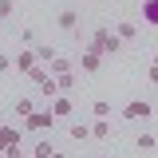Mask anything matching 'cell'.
Masks as SVG:
<instances>
[{"instance_id": "obj_1", "label": "cell", "mask_w": 158, "mask_h": 158, "mask_svg": "<svg viewBox=\"0 0 158 158\" xmlns=\"http://www.w3.org/2000/svg\"><path fill=\"white\" fill-rule=\"evenodd\" d=\"M87 48H95L99 56H118V52H123V40H118L115 32H111V28H95V32H91V44H87Z\"/></svg>"}, {"instance_id": "obj_2", "label": "cell", "mask_w": 158, "mask_h": 158, "mask_svg": "<svg viewBox=\"0 0 158 158\" xmlns=\"http://www.w3.org/2000/svg\"><path fill=\"white\" fill-rule=\"evenodd\" d=\"M24 127H28V131H40V135H44V131H52V127H56V115H52V107H48V103H44V107H36L32 115L24 118Z\"/></svg>"}, {"instance_id": "obj_3", "label": "cell", "mask_w": 158, "mask_h": 158, "mask_svg": "<svg viewBox=\"0 0 158 158\" xmlns=\"http://www.w3.org/2000/svg\"><path fill=\"white\" fill-rule=\"evenodd\" d=\"M56 24H59V32H79V8H59Z\"/></svg>"}, {"instance_id": "obj_4", "label": "cell", "mask_w": 158, "mask_h": 158, "mask_svg": "<svg viewBox=\"0 0 158 158\" xmlns=\"http://www.w3.org/2000/svg\"><path fill=\"white\" fill-rule=\"evenodd\" d=\"M79 67H83L87 75H95L99 67H103V56H99L95 48H83V52H79Z\"/></svg>"}, {"instance_id": "obj_5", "label": "cell", "mask_w": 158, "mask_h": 158, "mask_svg": "<svg viewBox=\"0 0 158 158\" xmlns=\"http://www.w3.org/2000/svg\"><path fill=\"white\" fill-rule=\"evenodd\" d=\"M48 107H52V115H56V118H67L71 111H75V103L67 99V91H59L56 99H48Z\"/></svg>"}, {"instance_id": "obj_6", "label": "cell", "mask_w": 158, "mask_h": 158, "mask_svg": "<svg viewBox=\"0 0 158 158\" xmlns=\"http://www.w3.org/2000/svg\"><path fill=\"white\" fill-rule=\"evenodd\" d=\"M123 118H142V123H146V118H150V103H146V99H131V103L123 107Z\"/></svg>"}, {"instance_id": "obj_7", "label": "cell", "mask_w": 158, "mask_h": 158, "mask_svg": "<svg viewBox=\"0 0 158 158\" xmlns=\"http://www.w3.org/2000/svg\"><path fill=\"white\" fill-rule=\"evenodd\" d=\"M40 67V59H36V52L32 48H24V52H16V71H24V75H32Z\"/></svg>"}, {"instance_id": "obj_8", "label": "cell", "mask_w": 158, "mask_h": 158, "mask_svg": "<svg viewBox=\"0 0 158 158\" xmlns=\"http://www.w3.org/2000/svg\"><path fill=\"white\" fill-rule=\"evenodd\" d=\"M111 135H115V131H111V118H95V123H91V138H95V142H107Z\"/></svg>"}, {"instance_id": "obj_9", "label": "cell", "mask_w": 158, "mask_h": 158, "mask_svg": "<svg viewBox=\"0 0 158 158\" xmlns=\"http://www.w3.org/2000/svg\"><path fill=\"white\" fill-rule=\"evenodd\" d=\"M32 52H36V59H40V63H48V67H52V63H56V59H59V52H56V48H52V44H36Z\"/></svg>"}, {"instance_id": "obj_10", "label": "cell", "mask_w": 158, "mask_h": 158, "mask_svg": "<svg viewBox=\"0 0 158 158\" xmlns=\"http://www.w3.org/2000/svg\"><path fill=\"white\" fill-rule=\"evenodd\" d=\"M115 36L123 40V44H131V40L138 36V24H135V20H123V24H118V28H115Z\"/></svg>"}, {"instance_id": "obj_11", "label": "cell", "mask_w": 158, "mask_h": 158, "mask_svg": "<svg viewBox=\"0 0 158 158\" xmlns=\"http://www.w3.org/2000/svg\"><path fill=\"white\" fill-rule=\"evenodd\" d=\"M32 111H36V99H20V95H16V103H12V115H16V118H28Z\"/></svg>"}, {"instance_id": "obj_12", "label": "cell", "mask_w": 158, "mask_h": 158, "mask_svg": "<svg viewBox=\"0 0 158 158\" xmlns=\"http://www.w3.org/2000/svg\"><path fill=\"white\" fill-rule=\"evenodd\" d=\"M142 24L158 28V0H142Z\"/></svg>"}, {"instance_id": "obj_13", "label": "cell", "mask_w": 158, "mask_h": 158, "mask_svg": "<svg viewBox=\"0 0 158 158\" xmlns=\"http://www.w3.org/2000/svg\"><path fill=\"white\" fill-rule=\"evenodd\" d=\"M48 71H52V75L59 79V75H67V71H75V63H71V59H63V56H59L56 63H52V67H48Z\"/></svg>"}, {"instance_id": "obj_14", "label": "cell", "mask_w": 158, "mask_h": 158, "mask_svg": "<svg viewBox=\"0 0 158 158\" xmlns=\"http://www.w3.org/2000/svg\"><path fill=\"white\" fill-rule=\"evenodd\" d=\"M32 154H40V158H52V154H56V146H52V138L44 135V138L36 142V146H32Z\"/></svg>"}, {"instance_id": "obj_15", "label": "cell", "mask_w": 158, "mask_h": 158, "mask_svg": "<svg viewBox=\"0 0 158 158\" xmlns=\"http://www.w3.org/2000/svg\"><path fill=\"white\" fill-rule=\"evenodd\" d=\"M154 146H158V138L150 135V131H142V135H138V150H142V154H150Z\"/></svg>"}, {"instance_id": "obj_16", "label": "cell", "mask_w": 158, "mask_h": 158, "mask_svg": "<svg viewBox=\"0 0 158 158\" xmlns=\"http://www.w3.org/2000/svg\"><path fill=\"white\" fill-rule=\"evenodd\" d=\"M67 135H71V142H87V138H91V127H83V123H75V127H71Z\"/></svg>"}, {"instance_id": "obj_17", "label": "cell", "mask_w": 158, "mask_h": 158, "mask_svg": "<svg viewBox=\"0 0 158 158\" xmlns=\"http://www.w3.org/2000/svg\"><path fill=\"white\" fill-rule=\"evenodd\" d=\"M91 111H95V118H111V103H107V99H95Z\"/></svg>"}, {"instance_id": "obj_18", "label": "cell", "mask_w": 158, "mask_h": 158, "mask_svg": "<svg viewBox=\"0 0 158 158\" xmlns=\"http://www.w3.org/2000/svg\"><path fill=\"white\" fill-rule=\"evenodd\" d=\"M75 87V71H67V75H59V91H71Z\"/></svg>"}, {"instance_id": "obj_19", "label": "cell", "mask_w": 158, "mask_h": 158, "mask_svg": "<svg viewBox=\"0 0 158 158\" xmlns=\"http://www.w3.org/2000/svg\"><path fill=\"white\" fill-rule=\"evenodd\" d=\"M4 71H12V56H8V52H0V75H4Z\"/></svg>"}, {"instance_id": "obj_20", "label": "cell", "mask_w": 158, "mask_h": 158, "mask_svg": "<svg viewBox=\"0 0 158 158\" xmlns=\"http://www.w3.org/2000/svg\"><path fill=\"white\" fill-rule=\"evenodd\" d=\"M12 8H16V4H12V0H0V16H4V20L12 16Z\"/></svg>"}, {"instance_id": "obj_21", "label": "cell", "mask_w": 158, "mask_h": 158, "mask_svg": "<svg viewBox=\"0 0 158 158\" xmlns=\"http://www.w3.org/2000/svg\"><path fill=\"white\" fill-rule=\"evenodd\" d=\"M4 158H24V150H20V146H8V150H4Z\"/></svg>"}, {"instance_id": "obj_22", "label": "cell", "mask_w": 158, "mask_h": 158, "mask_svg": "<svg viewBox=\"0 0 158 158\" xmlns=\"http://www.w3.org/2000/svg\"><path fill=\"white\" fill-rule=\"evenodd\" d=\"M146 79H150V83L158 87V63H150V71H146Z\"/></svg>"}, {"instance_id": "obj_23", "label": "cell", "mask_w": 158, "mask_h": 158, "mask_svg": "<svg viewBox=\"0 0 158 158\" xmlns=\"http://www.w3.org/2000/svg\"><path fill=\"white\" fill-rule=\"evenodd\" d=\"M52 158H67V154H63V150H56V154H52Z\"/></svg>"}, {"instance_id": "obj_24", "label": "cell", "mask_w": 158, "mask_h": 158, "mask_svg": "<svg viewBox=\"0 0 158 158\" xmlns=\"http://www.w3.org/2000/svg\"><path fill=\"white\" fill-rule=\"evenodd\" d=\"M24 158H40V154H24Z\"/></svg>"}, {"instance_id": "obj_25", "label": "cell", "mask_w": 158, "mask_h": 158, "mask_svg": "<svg viewBox=\"0 0 158 158\" xmlns=\"http://www.w3.org/2000/svg\"><path fill=\"white\" fill-rule=\"evenodd\" d=\"M0 28H4V16H0Z\"/></svg>"}, {"instance_id": "obj_26", "label": "cell", "mask_w": 158, "mask_h": 158, "mask_svg": "<svg viewBox=\"0 0 158 158\" xmlns=\"http://www.w3.org/2000/svg\"><path fill=\"white\" fill-rule=\"evenodd\" d=\"M154 63H158V52H154Z\"/></svg>"}, {"instance_id": "obj_27", "label": "cell", "mask_w": 158, "mask_h": 158, "mask_svg": "<svg viewBox=\"0 0 158 158\" xmlns=\"http://www.w3.org/2000/svg\"><path fill=\"white\" fill-rule=\"evenodd\" d=\"M0 131H4V123H0Z\"/></svg>"}, {"instance_id": "obj_28", "label": "cell", "mask_w": 158, "mask_h": 158, "mask_svg": "<svg viewBox=\"0 0 158 158\" xmlns=\"http://www.w3.org/2000/svg\"><path fill=\"white\" fill-rule=\"evenodd\" d=\"M99 158H107V154H99Z\"/></svg>"}, {"instance_id": "obj_29", "label": "cell", "mask_w": 158, "mask_h": 158, "mask_svg": "<svg viewBox=\"0 0 158 158\" xmlns=\"http://www.w3.org/2000/svg\"><path fill=\"white\" fill-rule=\"evenodd\" d=\"M0 158H4V154H0Z\"/></svg>"}]
</instances>
